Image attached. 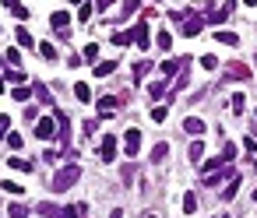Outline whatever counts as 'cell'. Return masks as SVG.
<instances>
[{
    "label": "cell",
    "mask_w": 257,
    "mask_h": 218,
    "mask_svg": "<svg viewBox=\"0 0 257 218\" xmlns=\"http://www.w3.org/2000/svg\"><path fill=\"white\" fill-rule=\"evenodd\" d=\"M194 208H198V197L187 194V197H184V211H187V215H194Z\"/></svg>",
    "instance_id": "f1b7e54d"
},
{
    "label": "cell",
    "mask_w": 257,
    "mask_h": 218,
    "mask_svg": "<svg viewBox=\"0 0 257 218\" xmlns=\"http://www.w3.org/2000/svg\"><path fill=\"white\" fill-rule=\"evenodd\" d=\"M141 4H138V0H124V14H134V11H138Z\"/></svg>",
    "instance_id": "b9f144b4"
},
{
    "label": "cell",
    "mask_w": 257,
    "mask_h": 218,
    "mask_svg": "<svg viewBox=\"0 0 257 218\" xmlns=\"http://www.w3.org/2000/svg\"><path fill=\"white\" fill-rule=\"evenodd\" d=\"M71 4H85V0H71Z\"/></svg>",
    "instance_id": "681fc988"
},
{
    "label": "cell",
    "mask_w": 257,
    "mask_h": 218,
    "mask_svg": "<svg viewBox=\"0 0 257 218\" xmlns=\"http://www.w3.org/2000/svg\"><path fill=\"white\" fill-rule=\"evenodd\" d=\"M81 208H85V204H78V208H64V218H81V215H78Z\"/></svg>",
    "instance_id": "ee69618b"
},
{
    "label": "cell",
    "mask_w": 257,
    "mask_h": 218,
    "mask_svg": "<svg viewBox=\"0 0 257 218\" xmlns=\"http://www.w3.org/2000/svg\"><path fill=\"white\" fill-rule=\"evenodd\" d=\"M50 25L56 28V32H64V28L71 25V14H67V11H53V14H50Z\"/></svg>",
    "instance_id": "9c48e42d"
},
{
    "label": "cell",
    "mask_w": 257,
    "mask_h": 218,
    "mask_svg": "<svg viewBox=\"0 0 257 218\" xmlns=\"http://www.w3.org/2000/svg\"><path fill=\"white\" fill-rule=\"evenodd\" d=\"M243 106H247V99L243 95H233V113H243Z\"/></svg>",
    "instance_id": "8d00e7d4"
},
{
    "label": "cell",
    "mask_w": 257,
    "mask_h": 218,
    "mask_svg": "<svg viewBox=\"0 0 257 218\" xmlns=\"http://www.w3.org/2000/svg\"><path fill=\"white\" fill-rule=\"evenodd\" d=\"M215 42H222V46H239V35H233V32H215Z\"/></svg>",
    "instance_id": "ac0fdd59"
},
{
    "label": "cell",
    "mask_w": 257,
    "mask_h": 218,
    "mask_svg": "<svg viewBox=\"0 0 257 218\" xmlns=\"http://www.w3.org/2000/svg\"><path fill=\"white\" fill-rule=\"evenodd\" d=\"M254 169H257V166H254Z\"/></svg>",
    "instance_id": "f5cc1de1"
},
{
    "label": "cell",
    "mask_w": 257,
    "mask_h": 218,
    "mask_svg": "<svg viewBox=\"0 0 257 218\" xmlns=\"http://www.w3.org/2000/svg\"><path fill=\"white\" fill-rule=\"evenodd\" d=\"M36 95H39V102H46V106H50V92H46V84H36Z\"/></svg>",
    "instance_id": "e575fe53"
},
{
    "label": "cell",
    "mask_w": 257,
    "mask_h": 218,
    "mask_svg": "<svg viewBox=\"0 0 257 218\" xmlns=\"http://www.w3.org/2000/svg\"><path fill=\"white\" fill-rule=\"evenodd\" d=\"M201 158H204V144L194 141V144H190V162H201Z\"/></svg>",
    "instance_id": "7402d4cb"
},
{
    "label": "cell",
    "mask_w": 257,
    "mask_h": 218,
    "mask_svg": "<svg viewBox=\"0 0 257 218\" xmlns=\"http://www.w3.org/2000/svg\"><path fill=\"white\" fill-rule=\"evenodd\" d=\"M36 137H39V141H50V137H56V123L50 120V116H42V120L36 123Z\"/></svg>",
    "instance_id": "5b68a950"
},
{
    "label": "cell",
    "mask_w": 257,
    "mask_h": 218,
    "mask_svg": "<svg viewBox=\"0 0 257 218\" xmlns=\"http://www.w3.org/2000/svg\"><path fill=\"white\" fill-rule=\"evenodd\" d=\"M7 64H18L21 67V53L18 50H7Z\"/></svg>",
    "instance_id": "ab89813d"
},
{
    "label": "cell",
    "mask_w": 257,
    "mask_h": 218,
    "mask_svg": "<svg viewBox=\"0 0 257 218\" xmlns=\"http://www.w3.org/2000/svg\"><path fill=\"white\" fill-rule=\"evenodd\" d=\"M74 95H78L81 102H88V99H92V88H88V84L81 81V84H74Z\"/></svg>",
    "instance_id": "cb8c5ba5"
},
{
    "label": "cell",
    "mask_w": 257,
    "mask_h": 218,
    "mask_svg": "<svg viewBox=\"0 0 257 218\" xmlns=\"http://www.w3.org/2000/svg\"><path fill=\"white\" fill-rule=\"evenodd\" d=\"M110 4H113V0H95V7H99V11H102V7H110Z\"/></svg>",
    "instance_id": "bcb514c9"
},
{
    "label": "cell",
    "mask_w": 257,
    "mask_h": 218,
    "mask_svg": "<svg viewBox=\"0 0 257 218\" xmlns=\"http://www.w3.org/2000/svg\"><path fill=\"white\" fill-rule=\"evenodd\" d=\"M4 4H7V7H18V0H4Z\"/></svg>",
    "instance_id": "c3c4849f"
},
{
    "label": "cell",
    "mask_w": 257,
    "mask_h": 218,
    "mask_svg": "<svg viewBox=\"0 0 257 218\" xmlns=\"http://www.w3.org/2000/svg\"><path fill=\"white\" fill-rule=\"evenodd\" d=\"M159 70H162V78H176L180 74V60H165Z\"/></svg>",
    "instance_id": "e0dca14e"
},
{
    "label": "cell",
    "mask_w": 257,
    "mask_h": 218,
    "mask_svg": "<svg viewBox=\"0 0 257 218\" xmlns=\"http://www.w3.org/2000/svg\"><path fill=\"white\" fill-rule=\"evenodd\" d=\"M184 130H187V134H194V137H201V134H204V120H198V116H187V120H184Z\"/></svg>",
    "instance_id": "30bf717a"
},
{
    "label": "cell",
    "mask_w": 257,
    "mask_h": 218,
    "mask_svg": "<svg viewBox=\"0 0 257 218\" xmlns=\"http://www.w3.org/2000/svg\"><path fill=\"white\" fill-rule=\"evenodd\" d=\"M239 183H243L239 176H229V183H225V190H222V201H233V197H236V190H239Z\"/></svg>",
    "instance_id": "5bb4252c"
},
{
    "label": "cell",
    "mask_w": 257,
    "mask_h": 218,
    "mask_svg": "<svg viewBox=\"0 0 257 218\" xmlns=\"http://www.w3.org/2000/svg\"><path fill=\"white\" fill-rule=\"evenodd\" d=\"M113 42H116V46H130L134 35H130V32H116V35H113Z\"/></svg>",
    "instance_id": "484cf974"
},
{
    "label": "cell",
    "mask_w": 257,
    "mask_h": 218,
    "mask_svg": "<svg viewBox=\"0 0 257 218\" xmlns=\"http://www.w3.org/2000/svg\"><path fill=\"white\" fill-rule=\"evenodd\" d=\"M42 218H64V208H56V204H46V201H42V204L36 208Z\"/></svg>",
    "instance_id": "7c38bea8"
},
{
    "label": "cell",
    "mask_w": 257,
    "mask_h": 218,
    "mask_svg": "<svg viewBox=\"0 0 257 218\" xmlns=\"http://www.w3.org/2000/svg\"><path fill=\"white\" fill-rule=\"evenodd\" d=\"M201 64H204L208 70H215V67H219V60H215V56H211V53H208V56H201Z\"/></svg>",
    "instance_id": "60d3db41"
},
{
    "label": "cell",
    "mask_w": 257,
    "mask_h": 218,
    "mask_svg": "<svg viewBox=\"0 0 257 218\" xmlns=\"http://www.w3.org/2000/svg\"><path fill=\"white\" fill-rule=\"evenodd\" d=\"M233 7H236V0H229V4H225L222 11H211L204 21H211V25H222V21H229V14H233Z\"/></svg>",
    "instance_id": "52a82bcc"
},
{
    "label": "cell",
    "mask_w": 257,
    "mask_h": 218,
    "mask_svg": "<svg viewBox=\"0 0 257 218\" xmlns=\"http://www.w3.org/2000/svg\"><path fill=\"white\" fill-rule=\"evenodd\" d=\"M81 60H88V64H95V60H99V42H88L85 53H81Z\"/></svg>",
    "instance_id": "d6986e66"
},
{
    "label": "cell",
    "mask_w": 257,
    "mask_h": 218,
    "mask_svg": "<svg viewBox=\"0 0 257 218\" xmlns=\"http://www.w3.org/2000/svg\"><path fill=\"white\" fill-rule=\"evenodd\" d=\"M229 176H236L233 169H215V172H204V183H208V186H215V183H222V180H229Z\"/></svg>",
    "instance_id": "ba28073f"
},
{
    "label": "cell",
    "mask_w": 257,
    "mask_h": 218,
    "mask_svg": "<svg viewBox=\"0 0 257 218\" xmlns=\"http://www.w3.org/2000/svg\"><path fill=\"white\" fill-rule=\"evenodd\" d=\"M130 35H134V46H141V50H145V46H152V42H148V25H145V21L134 25V28H130Z\"/></svg>",
    "instance_id": "8992f818"
},
{
    "label": "cell",
    "mask_w": 257,
    "mask_h": 218,
    "mask_svg": "<svg viewBox=\"0 0 257 218\" xmlns=\"http://www.w3.org/2000/svg\"><path fill=\"white\" fill-rule=\"evenodd\" d=\"M78 180H81V169L71 162V166H64V169H60L56 176H53V183H50V186H53L56 194H64V190H71V186L78 183Z\"/></svg>",
    "instance_id": "6da1fadb"
},
{
    "label": "cell",
    "mask_w": 257,
    "mask_h": 218,
    "mask_svg": "<svg viewBox=\"0 0 257 218\" xmlns=\"http://www.w3.org/2000/svg\"><path fill=\"white\" fill-rule=\"evenodd\" d=\"M225 78H233V81H247V78H250V67H243V64H233L229 70H225Z\"/></svg>",
    "instance_id": "8fae6325"
},
{
    "label": "cell",
    "mask_w": 257,
    "mask_h": 218,
    "mask_svg": "<svg viewBox=\"0 0 257 218\" xmlns=\"http://www.w3.org/2000/svg\"><path fill=\"white\" fill-rule=\"evenodd\" d=\"M222 158H225V162H233V158H236V144H225V148H222Z\"/></svg>",
    "instance_id": "d590c367"
},
{
    "label": "cell",
    "mask_w": 257,
    "mask_h": 218,
    "mask_svg": "<svg viewBox=\"0 0 257 218\" xmlns=\"http://www.w3.org/2000/svg\"><path fill=\"white\" fill-rule=\"evenodd\" d=\"M7 127H11V116H0V137H7Z\"/></svg>",
    "instance_id": "7bdbcfd3"
},
{
    "label": "cell",
    "mask_w": 257,
    "mask_h": 218,
    "mask_svg": "<svg viewBox=\"0 0 257 218\" xmlns=\"http://www.w3.org/2000/svg\"><path fill=\"white\" fill-rule=\"evenodd\" d=\"M165 113H169L165 106H152V120H155V123H162V120H165Z\"/></svg>",
    "instance_id": "f546056e"
},
{
    "label": "cell",
    "mask_w": 257,
    "mask_h": 218,
    "mask_svg": "<svg viewBox=\"0 0 257 218\" xmlns=\"http://www.w3.org/2000/svg\"><path fill=\"white\" fill-rule=\"evenodd\" d=\"M110 218H124V211H120V208H116V211H113V215H110Z\"/></svg>",
    "instance_id": "7dc6e473"
},
{
    "label": "cell",
    "mask_w": 257,
    "mask_h": 218,
    "mask_svg": "<svg viewBox=\"0 0 257 218\" xmlns=\"http://www.w3.org/2000/svg\"><path fill=\"white\" fill-rule=\"evenodd\" d=\"M155 42H159V50H169V46H173V35H169V32L162 28V32L155 35Z\"/></svg>",
    "instance_id": "d4e9b609"
},
{
    "label": "cell",
    "mask_w": 257,
    "mask_h": 218,
    "mask_svg": "<svg viewBox=\"0 0 257 218\" xmlns=\"http://www.w3.org/2000/svg\"><path fill=\"white\" fill-rule=\"evenodd\" d=\"M138 148H141V130L130 127L127 134H124V151H127V155H138Z\"/></svg>",
    "instance_id": "3957f363"
},
{
    "label": "cell",
    "mask_w": 257,
    "mask_h": 218,
    "mask_svg": "<svg viewBox=\"0 0 257 218\" xmlns=\"http://www.w3.org/2000/svg\"><path fill=\"white\" fill-rule=\"evenodd\" d=\"M7 162H11V169H18V172H28V169H32V162H28V158H18V155L7 158Z\"/></svg>",
    "instance_id": "ffe728a7"
},
{
    "label": "cell",
    "mask_w": 257,
    "mask_h": 218,
    "mask_svg": "<svg viewBox=\"0 0 257 218\" xmlns=\"http://www.w3.org/2000/svg\"><path fill=\"white\" fill-rule=\"evenodd\" d=\"M78 21H92V4H81V11H78Z\"/></svg>",
    "instance_id": "1f68e13d"
},
{
    "label": "cell",
    "mask_w": 257,
    "mask_h": 218,
    "mask_svg": "<svg viewBox=\"0 0 257 218\" xmlns=\"http://www.w3.org/2000/svg\"><path fill=\"white\" fill-rule=\"evenodd\" d=\"M7 144H11L14 151H21V144H25V141H21V134H11V130H7Z\"/></svg>",
    "instance_id": "83f0119b"
},
{
    "label": "cell",
    "mask_w": 257,
    "mask_h": 218,
    "mask_svg": "<svg viewBox=\"0 0 257 218\" xmlns=\"http://www.w3.org/2000/svg\"><path fill=\"white\" fill-rule=\"evenodd\" d=\"M116 106V95H102L99 99V109H113Z\"/></svg>",
    "instance_id": "836d02e7"
},
{
    "label": "cell",
    "mask_w": 257,
    "mask_h": 218,
    "mask_svg": "<svg viewBox=\"0 0 257 218\" xmlns=\"http://www.w3.org/2000/svg\"><path fill=\"white\" fill-rule=\"evenodd\" d=\"M165 155H169V141H159L155 148H152V162H162Z\"/></svg>",
    "instance_id": "2e32d148"
},
{
    "label": "cell",
    "mask_w": 257,
    "mask_h": 218,
    "mask_svg": "<svg viewBox=\"0 0 257 218\" xmlns=\"http://www.w3.org/2000/svg\"><path fill=\"white\" fill-rule=\"evenodd\" d=\"M148 92H152V95H155V99H159V95H162V92H165V81H155V84H148Z\"/></svg>",
    "instance_id": "74e56055"
},
{
    "label": "cell",
    "mask_w": 257,
    "mask_h": 218,
    "mask_svg": "<svg viewBox=\"0 0 257 218\" xmlns=\"http://www.w3.org/2000/svg\"><path fill=\"white\" fill-rule=\"evenodd\" d=\"M148 70H152L148 64H138V67H134V81H145V74H148Z\"/></svg>",
    "instance_id": "d6a6232c"
},
{
    "label": "cell",
    "mask_w": 257,
    "mask_h": 218,
    "mask_svg": "<svg viewBox=\"0 0 257 218\" xmlns=\"http://www.w3.org/2000/svg\"><path fill=\"white\" fill-rule=\"evenodd\" d=\"M28 215H32V211H28L25 204H11L7 208V218H28Z\"/></svg>",
    "instance_id": "44dd1931"
},
{
    "label": "cell",
    "mask_w": 257,
    "mask_h": 218,
    "mask_svg": "<svg viewBox=\"0 0 257 218\" xmlns=\"http://www.w3.org/2000/svg\"><path fill=\"white\" fill-rule=\"evenodd\" d=\"M0 92H4V78H0Z\"/></svg>",
    "instance_id": "f907efd6"
},
{
    "label": "cell",
    "mask_w": 257,
    "mask_h": 218,
    "mask_svg": "<svg viewBox=\"0 0 257 218\" xmlns=\"http://www.w3.org/2000/svg\"><path fill=\"white\" fill-rule=\"evenodd\" d=\"M173 18L180 21V28H184V35H198L201 32V28H204V18H201V14H173Z\"/></svg>",
    "instance_id": "7a4b0ae2"
},
{
    "label": "cell",
    "mask_w": 257,
    "mask_h": 218,
    "mask_svg": "<svg viewBox=\"0 0 257 218\" xmlns=\"http://www.w3.org/2000/svg\"><path fill=\"white\" fill-rule=\"evenodd\" d=\"M14 18H18V21H28V18H32V14H28V11H25V7L18 4V7H14Z\"/></svg>",
    "instance_id": "f35d334b"
},
{
    "label": "cell",
    "mask_w": 257,
    "mask_h": 218,
    "mask_svg": "<svg viewBox=\"0 0 257 218\" xmlns=\"http://www.w3.org/2000/svg\"><path fill=\"white\" fill-rule=\"evenodd\" d=\"M95 127H99L95 120H85V123H81V130H85V134H95Z\"/></svg>",
    "instance_id": "f6af8a7d"
},
{
    "label": "cell",
    "mask_w": 257,
    "mask_h": 218,
    "mask_svg": "<svg viewBox=\"0 0 257 218\" xmlns=\"http://www.w3.org/2000/svg\"><path fill=\"white\" fill-rule=\"evenodd\" d=\"M99 158H102V162H113V158H116V137H113V134L102 137V144H99Z\"/></svg>",
    "instance_id": "277c9868"
},
{
    "label": "cell",
    "mask_w": 257,
    "mask_h": 218,
    "mask_svg": "<svg viewBox=\"0 0 257 218\" xmlns=\"http://www.w3.org/2000/svg\"><path fill=\"white\" fill-rule=\"evenodd\" d=\"M14 39H18V46H32V35H28L25 28H18V35H14Z\"/></svg>",
    "instance_id": "4dcf8cb0"
},
{
    "label": "cell",
    "mask_w": 257,
    "mask_h": 218,
    "mask_svg": "<svg viewBox=\"0 0 257 218\" xmlns=\"http://www.w3.org/2000/svg\"><path fill=\"white\" fill-rule=\"evenodd\" d=\"M4 81H11V84H25V70H21V67L4 70Z\"/></svg>",
    "instance_id": "9a60e30c"
},
{
    "label": "cell",
    "mask_w": 257,
    "mask_h": 218,
    "mask_svg": "<svg viewBox=\"0 0 257 218\" xmlns=\"http://www.w3.org/2000/svg\"><path fill=\"white\" fill-rule=\"evenodd\" d=\"M39 53L42 60H56V46H50V42H39Z\"/></svg>",
    "instance_id": "603a6c76"
},
{
    "label": "cell",
    "mask_w": 257,
    "mask_h": 218,
    "mask_svg": "<svg viewBox=\"0 0 257 218\" xmlns=\"http://www.w3.org/2000/svg\"><path fill=\"white\" fill-rule=\"evenodd\" d=\"M254 201H257V194H254Z\"/></svg>",
    "instance_id": "816d5d0a"
},
{
    "label": "cell",
    "mask_w": 257,
    "mask_h": 218,
    "mask_svg": "<svg viewBox=\"0 0 257 218\" xmlns=\"http://www.w3.org/2000/svg\"><path fill=\"white\" fill-rule=\"evenodd\" d=\"M113 70H116V64H113V60H99V64H95V70H92V74H95V78H110V74H113Z\"/></svg>",
    "instance_id": "4fadbf2b"
},
{
    "label": "cell",
    "mask_w": 257,
    "mask_h": 218,
    "mask_svg": "<svg viewBox=\"0 0 257 218\" xmlns=\"http://www.w3.org/2000/svg\"><path fill=\"white\" fill-rule=\"evenodd\" d=\"M14 99H18V102H25V99H32V92H28L25 84H14Z\"/></svg>",
    "instance_id": "4316f807"
}]
</instances>
